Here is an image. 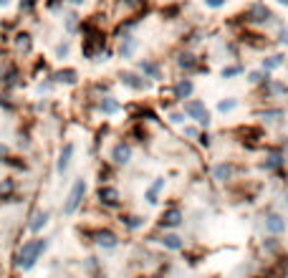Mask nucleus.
<instances>
[{"mask_svg":"<svg viewBox=\"0 0 288 278\" xmlns=\"http://www.w3.org/2000/svg\"><path fill=\"white\" fill-rule=\"evenodd\" d=\"M227 3V0H205V5L207 8H212V10H218V8H222Z\"/></svg>","mask_w":288,"mask_h":278,"instance_id":"42","label":"nucleus"},{"mask_svg":"<svg viewBox=\"0 0 288 278\" xmlns=\"http://www.w3.org/2000/svg\"><path fill=\"white\" fill-rule=\"evenodd\" d=\"M36 5H38V0H21V10L23 13H30Z\"/></svg>","mask_w":288,"mask_h":278,"instance_id":"38","label":"nucleus"},{"mask_svg":"<svg viewBox=\"0 0 288 278\" xmlns=\"http://www.w3.org/2000/svg\"><path fill=\"white\" fill-rule=\"evenodd\" d=\"M286 64V56H268V58H263V64H261V68L266 71V74H270V71H276V68H281Z\"/></svg>","mask_w":288,"mask_h":278,"instance_id":"27","label":"nucleus"},{"mask_svg":"<svg viewBox=\"0 0 288 278\" xmlns=\"http://www.w3.org/2000/svg\"><path fill=\"white\" fill-rule=\"evenodd\" d=\"M51 81L53 84L73 86L76 81H79V71H76V68H61V71H56V74H51Z\"/></svg>","mask_w":288,"mask_h":278,"instance_id":"22","label":"nucleus"},{"mask_svg":"<svg viewBox=\"0 0 288 278\" xmlns=\"http://www.w3.org/2000/svg\"><path fill=\"white\" fill-rule=\"evenodd\" d=\"M261 116L266 122H281L283 119V109H266V111H261Z\"/></svg>","mask_w":288,"mask_h":278,"instance_id":"30","label":"nucleus"},{"mask_svg":"<svg viewBox=\"0 0 288 278\" xmlns=\"http://www.w3.org/2000/svg\"><path fill=\"white\" fill-rule=\"evenodd\" d=\"M164 177H157L155 182H152L149 187H147V192H144V200L149 202V205H157L159 202V192H162V187H164Z\"/></svg>","mask_w":288,"mask_h":278,"instance_id":"26","label":"nucleus"},{"mask_svg":"<svg viewBox=\"0 0 288 278\" xmlns=\"http://www.w3.org/2000/svg\"><path fill=\"white\" fill-rule=\"evenodd\" d=\"M71 3H73V5H84V0H71Z\"/></svg>","mask_w":288,"mask_h":278,"instance_id":"45","label":"nucleus"},{"mask_svg":"<svg viewBox=\"0 0 288 278\" xmlns=\"http://www.w3.org/2000/svg\"><path fill=\"white\" fill-rule=\"evenodd\" d=\"M119 223L124 225L127 233H136V230H142L147 225V217L144 215H136V213H124L119 217Z\"/></svg>","mask_w":288,"mask_h":278,"instance_id":"17","label":"nucleus"},{"mask_svg":"<svg viewBox=\"0 0 288 278\" xmlns=\"http://www.w3.org/2000/svg\"><path fill=\"white\" fill-rule=\"evenodd\" d=\"M261 167H263L266 172H281V170L286 167V157H283L281 152H268Z\"/></svg>","mask_w":288,"mask_h":278,"instance_id":"20","label":"nucleus"},{"mask_svg":"<svg viewBox=\"0 0 288 278\" xmlns=\"http://www.w3.org/2000/svg\"><path fill=\"white\" fill-rule=\"evenodd\" d=\"M197 144H200V147H212V139H210V134L207 131H200V137H197Z\"/></svg>","mask_w":288,"mask_h":278,"instance_id":"36","label":"nucleus"},{"mask_svg":"<svg viewBox=\"0 0 288 278\" xmlns=\"http://www.w3.org/2000/svg\"><path fill=\"white\" fill-rule=\"evenodd\" d=\"M68 51H71L68 43H58V46H56V58H66V56H68Z\"/></svg>","mask_w":288,"mask_h":278,"instance_id":"37","label":"nucleus"},{"mask_svg":"<svg viewBox=\"0 0 288 278\" xmlns=\"http://www.w3.org/2000/svg\"><path fill=\"white\" fill-rule=\"evenodd\" d=\"M96 202L101 205L104 210H121V192H119V187H114L111 182H106V185H99L96 187Z\"/></svg>","mask_w":288,"mask_h":278,"instance_id":"5","label":"nucleus"},{"mask_svg":"<svg viewBox=\"0 0 288 278\" xmlns=\"http://www.w3.org/2000/svg\"><path fill=\"white\" fill-rule=\"evenodd\" d=\"M263 253L266 256H270V258H278L281 253H283V243L276 238V235H268V238H263Z\"/></svg>","mask_w":288,"mask_h":278,"instance_id":"25","label":"nucleus"},{"mask_svg":"<svg viewBox=\"0 0 288 278\" xmlns=\"http://www.w3.org/2000/svg\"><path fill=\"white\" fill-rule=\"evenodd\" d=\"M8 157H10V147H8V144H3V142H0V162H5Z\"/></svg>","mask_w":288,"mask_h":278,"instance_id":"41","label":"nucleus"},{"mask_svg":"<svg viewBox=\"0 0 288 278\" xmlns=\"http://www.w3.org/2000/svg\"><path fill=\"white\" fill-rule=\"evenodd\" d=\"M99 111L104 114V116H114V114H119L121 111V104L114 99V96H99Z\"/></svg>","mask_w":288,"mask_h":278,"instance_id":"24","label":"nucleus"},{"mask_svg":"<svg viewBox=\"0 0 288 278\" xmlns=\"http://www.w3.org/2000/svg\"><path fill=\"white\" fill-rule=\"evenodd\" d=\"M84 197H86V180L79 177V180H73V185L68 190V197L64 202V208H61V213H64L66 217L76 215V213H79V208L84 205Z\"/></svg>","mask_w":288,"mask_h":278,"instance_id":"2","label":"nucleus"},{"mask_svg":"<svg viewBox=\"0 0 288 278\" xmlns=\"http://www.w3.org/2000/svg\"><path fill=\"white\" fill-rule=\"evenodd\" d=\"M30 46H33V41H30V33H18V36H15V48H18V51L28 53Z\"/></svg>","mask_w":288,"mask_h":278,"instance_id":"28","label":"nucleus"},{"mask_svg":"<svg viewBox=\"0 0 288 278\" xmlns=\"http://www.w3.org/2000/svg\"><path fill=\"white\" fill-rule=\"evenodd\" d=\"M152 240H157L164 251H172V253L185 251V238H182L179 233H175V230H159V235L152 238Z\"/></svg>","mask_w":288,"mask_h":278,"instance_id":"9","label":"nucleus"},{"mask_svg":"<svg viewBox=\"0 0 288 278\" xmlns=\"http://www.w3.org/2000/svg\"><path fill=\"white\" fill-rule=\"evenodd\" d=\"M170 122H172V124H182V122H185V111H175V114H170Z\"/></svg>","mask_w":288,"mask_h":278,"instance_id":"40","label":"nucleus"},{"mask_svg":"<svg viewBox=\"0 0 288 278\" xmlns=\"http://www.w3.org/2000/svg\"><path fill=\"white\" fill-rule=\"evenodd\" d=\"M147 278H167L164 273H152V276H147Z\"/></svg>","mask_w":288,"mask_h":278,"instance_id":"44","label":"nucleus"},{"mask_svg":"<svg viewBox=\"0 0 288 278\" xmlns=\"http://www.w3.org/2000/svg\"><path fill=\"white\" fill-rule=\"evenodd\" d=\"M136 46H139V43H136V36L124 33V36L119 38V56H121V58H132L134 51H136Z\"/></svg>","mask_w":288,"mask_h":278,"instance_id":"21","label":"nucleus"},{"mask_svg":"<svg viewBox=\"0 0 288 278\" xmlns=\"http://www.w3.org/2000/svg\"><path fill=\"white\" fill-rule=\"evenodd\" d=\"M48 251V238H41V235H33L21 243L18 253H15V268L21 273H28L36 268V263L41 260V256Z\"/></svg>","mask_w":288,"mask_h":278,"instance_id":"1","label":"nucleus"},{"mask_svg":"<svg viewBox=\"0 0 288 278\" xmlns=\"http://www.w3.org/2000/svg\"><path fill=\"white\" fill-rule=\"evenodd\" d=\"M245 16H248V18H245L248 23H270V21H273V13H270V8H266L263 3H255V5H250Z\"/></svg>","mask_w":288,"mask_h":278,"instance_id":"13","label":"nucleus"},{"mask_svg":"<svg viewBox=\"0 0 288 278\" xmlns=\"http://www.w3.org/2000/svg\"><path fill=\"white\" fill-rule=\"evenodd\" d=\"M278 3H281V5H288V0H278Z\"/></svg>","mask_w":288,"mask_h":278,"instance_id":"46","label":"nucleus"},{"mask_svg":"<svg viewBox=\"0 0 288 278\" xmlns=\"http://www.w3.org/2000/svg\"><path fill=\"white\" fill-rule=\"evenodd\" d=\"M177 66L185 71V74H192L195 68H200V61H197V56L195 53H190V51H182L179 56H177Z\"/></svg>","mask_w":288,"mask_h":278,"instance_id":"23","label":"nucleus"},{"mask_svg":"<svg viewBox=\"0 0 288 278\" xmlns=\"http://www.w3.org/2000/svg\"><path fill=\"white\" fill-rule=\"evenodd\" d=\"M13 96H8V94H0V109H5V111H13L15 109V104L10 101Z\"/></svg>","mask_w":288,"mask_h":278,"instance_id":"35","label":"nucleus"},{"mask_svg":"<svg viewBox=\"0 0 288 278\" xmlns=\"http://www.w3.org/2000/svg\"><path fill=\"white\" fill-rule=\"evenodd\" d=\"M121 84L127 86V89H132V91H147L149 89V79H144L142 74H134V71H121Z\"/></svg>","mask_w":288,"mask_h":278,"instance_id":"11","label":"nucleus"},{"mask_svg":"<svg viewBox=\"0 0 288 278\" xmlns=\"http://www.w3.org/2000/svg\"><path fill=\"white\" fill-rule=\"evenodd\" d=\"M86 238L94 243L96 248H101V251H116L119 248V235L111 230V228H94L91 233H86Z\"/></svg>","mask_w":288,"mask_h":278,"instance_id":"6","label":"nucleus"},{"mask_svg":"<svg viewBox=\"0 0 288 278\" xmlns=\"http://www.w3.org/2000/svg\"><path fill=\"white\" fill-rule=\"evenodd\" d=\"M233 109H238V99H222L218 104V111L220 114H230Z\"/></svg>","mask_w":288,"mask_h":278,"instance_id":"29","label":"nucleus"},{"mask_svg":"<svg viewBox=\"0 0 288 278\" xmlns=\"http://www.w3.org/2000/svg\"><path fill=\"white\" fill-rule=\"evenodd\" d=\"M235 174H238V167L233 162H218L212 167V180L215 182H230Z\"/></svg>","mask_w":288,"mask_h":278,"instance_id":"14","label":"nucleus"},{"mask_svg":"<svg viewBox=\"0 0 288 278\" xmlns=\"http://www.w3.org/2000/svg\"><path fill=\"white\" fill-rule=\"evenodd\" d=\"M147 0H121V8H127V10H139L144 8Z\"/></svg>","mask_w":288,"mask_h":278,"instance_id":"33","label":"nucleus"},{"mask_svg":"<svg viewBox=\"0 0 288 278\" xmlns=\"http://www.w3.org/2000/svg\"><path fill=\"white\" fill-rule=\"evenodd\" d=\"M263 228H266L268 235L281 238V235H286V230H288V220H286V215L268 210V213L263 215Z\"/></svg>","mask_w":288,"mask_h":278,"instance_id":"8","label":"nucleus"},{"mask_svg":"<svg viewBox=\"0 0 288 278\" xmlns=\"http://www.w3.org/2000/svg\"><path fill=\"white\" fill-rule=\"evenodd\" d=\"M132 154H134L132 144H129L127 139H119L114 147H111V165H116V167H127V165L132 162Z\"/></svg>","mask_w":288,"mask_h":278,"instance_id":"10","label":"nucleus"},{"mask_svg":"<svg viewBox=\"0 0 288 278\" xmlns=\"http://www.w3.org/2000/svg\"><path fill=\"white\" fill-rule=\"evenodd\" d=\"M48 220H51V213L38 208L33 215H30V220H28V225H25V228H28L30 233H33V235H38V233H41L45 225H48Z\"/></svg>","mask_w":288,"mask_h":278,"instance_id":"15","label":"nucleus"},{"mask_svg":"<svg viewBox=\"0 0 288 278\" xmlns=\"http://www.w3.org/2000/svg\"><path fill=\"white\" fill-rule=\"evenodd\" d=\"M5 3H8V0H0V5H5Z\"/></svg>","mask_w":288,"mask_h":278,"instance_id":"48","label":"nucleus"},{"mask_svg":"<svg viewBox=\"0 0 288 278\" xmlns=\"http://www.w3.org/2000/svg\"><path fill=\"white\" fill-rule=\"evenodd\" d=\"M5 165L13 167V170H23V172L28 170V162H25V159H21V157H8V159H5Z\"/></svg>","mask_w":288,"mask_h":278,"instance_id":"31","label":"nucleus"},{"mask_svg":"<svg viewBox=\"0 0 288 278\" xmlns=\"http://www.w3.org/2000/svg\"><path fill=\"white\" fill-rule=\"evenodd\" d=\"M185 225V210L179 205H167L157 217V230H177Z\"/></svg>","mask_w":288,"mask_h":278,"instance_id":"4","label":"nucleus"},{"mask_svg":"<svg viewBox=\"0 0 288 278\" xmlns=\"http://www.w3.org/2000/svg\"><path fill=\"white\" fill-rule=\"evenodd\" d=\"M73 152H76V147H73V142H66L64 147H61V152H58V159H56V174H64L68 172V167H71V159H73Z\"/></svg>","mask_w":288,"mask_h":278,"instance_id":"12","label":"nucleus"},{"mask_svg":"<svg viewBox=\"0 0 288 278\" xmlns=\"http://www.w3.org/2000/svg\"><path fill=\"white\" fill-rule=\"evenodd\" d=\"M81 53L84 58H96L99 53H104V38L96 28L86 25L84 28V46H81Z\"/></svg>","mask_w":288,"mask_h":278,"instance_id":"7","label":"nucleus"},{"mask_svg":"<svg viewBox=\"0 0 288 278\" xmlns=\"http://www.w3.org/2000/svg\"><path fill=\"white\" fill-rule=\"evenodd\" d=\"M278 43L288 46V28H281V33H278Z\"/></svg>","mask_w":288,"mask_h":278,"instance_id":"43","label":"nucleus"},{"mask_svg":"<svg viewBox=\"0 0 288 278\" xmlns=\"http://www.w3.org/2000/svg\"><path fill=\"white\" fill-rule=\"evenodd\" d=\"M172 94H175L177 101H187V99H192V94H195V84H192V79H187V76L177 79Z\"/></svg>","mask_w":288,"mask_h":278,"instance_id":"16","label":"nucleus"},{"mask_svg":"<svg viewBox=\"0 0 288 278\" xmlns=\"http://www.w3.org/2000/svg\"><path fill=\"white\" fill-rule=\"evenodd\" d=\"M182 131H185V137H190V139H197V137H200V129H197V127H185Z\"/></svg>","mask_w":288,"mask_h":278,"instance_id":"39","label":"nucleus"},{"mask_svg":"<svg viewBox=\"0 0 288 278\" xmlns=\"http://www.w3.org/2000/svg\"><path fill=\"white\" fill-rule=\"evenodd\" d=\"M182 111H185L187 119L197 122V124L205 127V129H207L210 122H212V114H210V109L205 107L202 99H187V101H182Z\"/></svg>","mask_w":288,"mask_h":278,"instance_id":"3","label":"nucleus"},{"mask_svg":"<svg viewBox=\"0 0 288 278\" xmlns=\"http://www.w3.org/2000/svg\"><path fill=\"white\" fill-rule=\"evenodd\" d=\"M76 25H79V16H76V13H68V16H66V31L73 33Z\"/></svg>","mask_w":288,"mask_h":278,"instance_id":"34","label":"nucleus"},{"mask_svg":"<svg viewBox=\"0 0 288 278\" xmlns=\"http://www.w3.org/2000/svg\"><path fill=\"white\" fill-rule=\"evenodd\" d=\"M220 74H222V79H233V76H240V74H243V66H225V68L220 71Z\"/></svg>","mask_w":288,"mask_h":278,"instance_id":"32","label":"nucleus"},{"mask_svg":"<svg viewBox=\"0 0 288 278\" xmlns=\"http://www.w3.org/2000/svg\"><path fill=\"white\" fill-rule=\"evenodd\" d=\"M139 74L149 81H162V66L157 61H149V58H144V61H139Z\"/></svg>","mask_w":288,"mask_h":278,"instance_id":"19","label":"nucleus"},{"mask_svg":"<svg viewBox=\"0 0 288 278\" xmlns=\"http://www.w3.org/2000/svg\"><path fill=\"white\" fill-rule=\"evenodd\" d=\"M139 278H147V276H139Z\"/></svg>","mask_w":288,"mask_h":278,"instance_id":"49","label":"nucleus"},{"mask_svg":"<svg viewBox=\"0 0 288 278\" xmlns=\"http://www.w3.org/2000/svg\"><path fill=\"white\" fill-rule=\"evenodd\" d=\"M15 192H18V182H15L13 177L0 180V202H18Z\"/></svg>","mask_w":288,"mask_h":278,"instance_id":"18","label":"nucleus"},{"mask_svg":"<svg viewBox=\"0 0 288 278\" xmlns=\"http://www.w3.org/2000/svg\"><path fill=\"white\" fill-rule=\"evenodd\" d=\"M286 205H288V190H286Z\"/></svg>","mask_w":288,"mask_h":278,"instance_id":"47","label":"nucleus"}]
</instances>
